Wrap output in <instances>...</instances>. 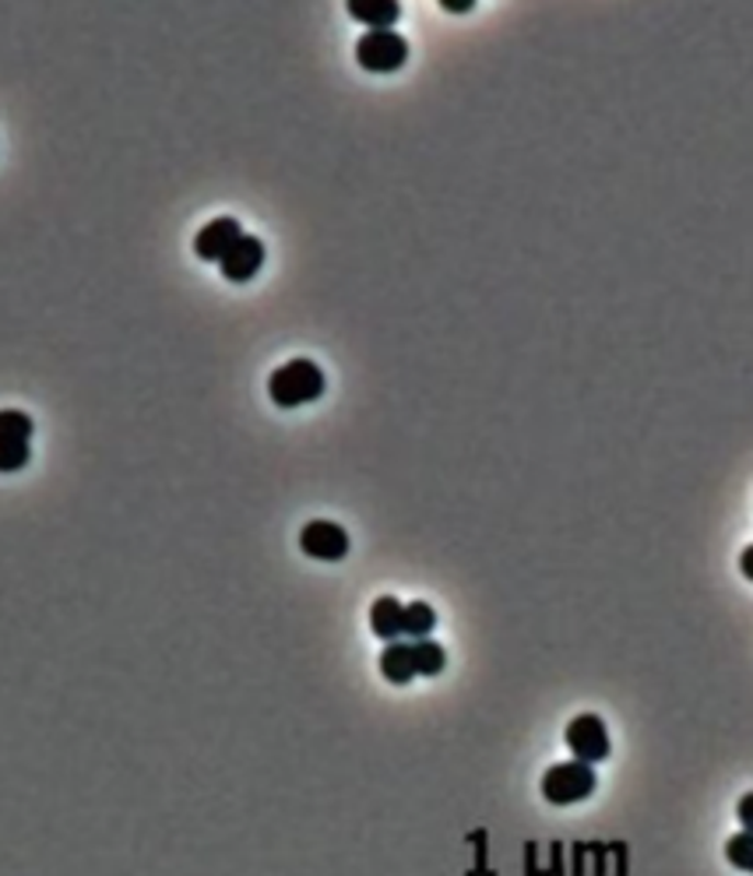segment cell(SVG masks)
Masks as SVG:
<instances>
[{
  "mask_svg": "<svg viewBox=\"0 0 753 876\" xmlns=\"http://www.w3.org/2000/svg\"><path fill=\"white\" fill-rule=\"evenodd\" d=\"M261 264H264V243L258 240V236H247V232L240 236V243L219 261L223 278H229V282H250L261 272Z\"/></svg>",
  "mask_w": 753,
  "mask_h": 876,
  "instance_id": "obj_7",
  "label": "cell"
},
{
  "mask_svg": "<svg viewBox=\"0 0 753 876\" xmlns=\"http://www.w3.org/2000/svg\"><path fill=\"white\" fill-rule=\"evenodd\" d=\"M412 662H415V676H441L447 665V655L437 641H412Z\"/></svg>",
  "mask_w": 753,
  "mask_h": 876,
  "instance_id": "obj_12",
  "label": "cell"
},
{
  "mask_svg": "<svg viewBox=\"0 0 753 876\" xmlns=\"http://www.w3.org/2000/svg\"><path fill=\"white\" fill-rule=\"evenodd\" d=\"M735 817H740L743 831H753V792H746V796L735 803Z\"/></svg>",
  "mask_w": 753,
  "mask_h": 876,
  "instance_id": "obj_16",
  "label": "cell"
},
{
  "mask_svg": "<svg viewBox=\"0 0 753 876\" xmlns=\"http://www.w3.org/2000/svg\"><path fill=\"white\" fill-rule=\"evenodd\" d=\"M299 549L313 560H324V564H339L349 556V532L342 525H334V521H310L299 532Z\"/></svg>",
  "mask_w": 753,
  "mask_h": 876,
  "instance_id": "obj_5",
  "label": "cell"
},
{
  "mask_svg": "<svg viewBox=\"0 0 753 876\" xmlns=\"http://www.w3.org/2000/svg\"><path fill=\"white\" fill-rule=\"evenodd\" d=\"M349 19L366 25V29H391L398 19H401V8L398 0H349L345 4Z\"/></svg>",
  "mask_w": 753,
  "mask_h": 876,
  "instance_id": "obj_8",
  "label": "cell"
},
{
  "mask_svg": "<svg viewBox=\"0 0 753 876\" xmlns=\"http://www.w3.org/2000/svg\"><path fill=\"white\" fill-rule=\"evenodd\" d=\"M441 8L444 11H455V14H465V11L476 8V0H441Z\"/></svg>",
  "mask_w": 753,
  "mask_h": 876,
  "instance_id": "obj_17",
  "label": "cell"
},
{
  "mask_svg": "<svg viewBox=\"0 0 753 876\" xmlns=\"http://www.w3.org/2000/svg\"><path fill=\"white\" fill-rule=\"evenodd\" d=\"M595 771L592 764H581V761H563V764H554L546 774H543V799L554 803V806H574V803H584L595 792Z\"/></svg>",
  "mask_w": 753,
  "mask_h": 876,
  "instance_id": "obj_2",
  "label": "cell"
},
{
  "mask_svg": "<svg viewBox=\"0 0 753 876\" xmlns=\"http://www.w3.org/2000/svg\"><path fill=\"white\" fill-rule=\"evenodd\" d=\"M401 616H406V605H401L395 595H380L370 605V630L388 645L401 641Z\"/></svg>",
  "mask_w": 753,
  "mask_h": 876,
  "instance_id": "obj_9",
  "label": "cell"
},
{
  "mask_svg": "<svg viewBox=\"0 0 753 876\" xmlns=\"http://www.w3.org/2000/svg\"><path fill=\"white\" fill-rule=\"evenodd\" d=\"M32 458L28 444L22 441H0V471H22Z\"/></svg>",
  "mask_w": 753,
  "mask_h": 876,
  "instance_id": "obj_15",
  "label": "cell"
},
{
  "mask_svg": "<svg viewBox=\"0 0 753 876\" xmlns=\"http://www.w3.org/2000/svg\"><path fill=\"white\" fill-rule=\"evenodd\" d=\"M567 747H571L574 761L581 764H602L609 761V729L598 715H578L563 732Z\"/></svg>",
  "mask_w": 753,
  "mask_h": 876,
  "instance_id": "obj_4",
  "label": "cell"
},
{
  "mask_svg": "<svg viewBox=\"0 0 753 876\" xmlns=\"http://www.w3.org/2000/svg\"><path fill=\"white\" fill-rule=\"evenodd\" d=\"M740 570H743V578H746V581H753V546H746V549L740 553Z\"/></svg>",
  "mask_w": 753,
  "mask_h": 876,
  "instance_id": "obj_18",
  "label": "cell"
},
{
  "mask_svg": "<svg viewBox=\"0 0 753 876\" xmlns=\"http://www.w3.org/2000/svg\"><path fill=\"white\" fill-rule=\"evenodd\" d=\"M324 369L313 360H289L267 377V395L278 409H296L324 395Z\"/></svg>",
  "mask_w": 753,
  "mask_h": 876,
  "instance_id": "obj_1",
  "label": "cell"
},
{
  "mask_svg": "<svg viewBox=\"0 0 753 876\" xmlns=\"http://www.w3.org/2000/svg\"><path fill=\"white\" fill-rule=\"evenodd\" d=\"M32 419L25 416V412H19V409H4L0 412V441H22V444H28L32 441Z\"/></svg>",
  "mask_w": 753,
  "mask_h": 876,
  "instance_id": "obj_13",
  "label": "cell"
},
{
  "mask_svg": "<svg viewBox=\"0 0 753 876\" xmlns=\"http://www.w3.org/2000/svg\"><path fill=\"white\" fill-rule=\"evenodd\" d=\"M356 60H360L363 71L391 75V71H401V67H406L409 43H406V36H398L395 29L363 32L360 43H356Z\"/></svg>",
  "mask_w": 753,
  "mask_h": 876,
  "instance_id": "obj_3",
  "label": "cell"
},
{
  "mask_svg": "<svg viewBox=\"0 0 753 876\" xmlns=\"http://www.w3.org/2000/svg\"><path fill=\"white\" fill-rule=\"evenodd\" d=\"M726 858L732 869H743L750 873L753 869V831H740L726 841Z\"/></svg>",
  "mask_w": 753,
  "mask_h": 876,
  "instance_id": "obj_14",
  "label": "cell"
},
{
  "mask_svg": "<svg viewBox=\"0 0 753 876\" xmlns=\"http://www.w3.org/2000/svg\"><path fill=\"white\" fill-rule=\"evenodd\" d=\"M240 236H243V229H240L237 218H229V215L212 218L205 229H197L194 250H197L201 261H223L229 250L240 243Z\"/></svg>",
  "mask_w": 753,
  "mask_h": 876,
  "instance_id": "obj_6",
  "label": "cell"
},
{
  "mask_svg": "<svg viewBox=\"0 0 753 876\" xmlns=\"http://www.w3.org/2000/svg\"><path fill=\"white\" fill-rule=\"evenodd\" d=\"M437 627V613H433L430 602H409L406 616H401V637H412V641H423Z\"/></svg>",
  "mask_w": 753,
  "mask_h": 876,
  "instance_id": "obj_11",
  "label": "cell"
},
{
  "mask_svg": "<svg viewBox=\"0 0 753 876\" xmlns=\"http://www.w3.org/2000/svg\"><path fill=\"white\" fill-rule=\"evenodd\" d=\"M380 672L384 680L395 686H406L415 680V662H412V645L409 641H391L380 651Z\"/></svg>",
  "mask_w": 753,
  "mask_h": 876,
  "instance_id": "obj_10",
  "label": "cell"
},
{
  "mask_svg": "<svg viewBox=\"0 0 753 876\" xmlns=\"http://www.w3.org/2000/svg\"><path fill=\"white\" fill-rule=\"evenodd\" d=\"M750 873H753V869H750Z\"/></svg>",
  "mask_w": 753,
  "mask_h": 876,
  "instance_id": "obj_19",
  "label": "cell"
}]
</instances>
